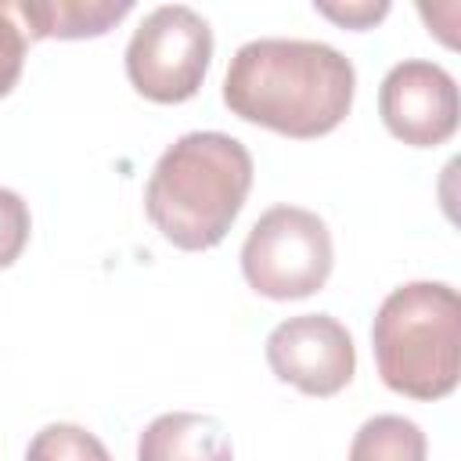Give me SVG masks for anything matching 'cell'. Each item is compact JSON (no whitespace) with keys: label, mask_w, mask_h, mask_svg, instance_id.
Segmentation results:
<instances>
[{"label":"cell","mask_w":461,"mask_h":461,"mask_svg":"<svg viewBox=\"0 0 461 461\" xmlns=\"http://www.w3.org/2000/svg\"><path fill=\"white\" fill-rule=\"evenodd\" d=\"M137 461H234L227 429L194 411H169L148 421L137 439Z\"/></svg>","instance_id":"cell-8"},{"label":"cell","mask_w":461,"mask_h":461,"mask_svg":"<svg viewBox=\"0 0 461 461\" xmlns=\"http://www.w3.org/2000/svg\"><path fill=\"white\" fill-rule=\"evenodd\" d=\"M331 230L303 205L267 209L241 245V274L249 288L277 303L321 292L331 277Z\"/></svg>","instance_id":"cell-4"},{"label":"cell","mask_w":461,"mask_h":461,"mask_svg":"<svg viewBox=\"0 0 461 461\" xmlns=\"http://www.w3.org/2000/svg\"><path fill=\"white\" fill-rule=\"evenodd\" d=\"M249 191V148L230 133L194 130L158 155L144 187V209L169 245L205 252L227 238Z\"/></svg>","instance_id":"cell-2"},{"label":"cell","mask_w":461,"mask_h":461,"mask_svg":"<svg viewBox=\"0 0 461 461\" xmlns=\"http://www.w3.org/2000/svg\"><path fill=\"white\" fill-rule=\"evenodd\" d=\"M25 461H112L108 447L72 421H50L43 425L25 450Z\"/></svg>","instance_id":"cell-11"},{"label":"cell","mask_w":461,"mask_h":461,"mask_svg":"<svg viewBox=\"0 0 461 461\" xmlns=\"http://www.w3.org/2000/svg\"><path fill=\"white\" fill-rule=\"evenodd\" d=\"M353 90V61L321 40H249L223 76V104L238 119L295 140L331 133L349 115Z\"/></svg>","instance_id":"cell-1"},{"label":"cell","mask_w":461,"mask_h":461,"mask_svg":"<svg viewBox=\"0 0 461 461\" xmlns=\"http://www.w3.org/2000/svg\"><path fill=\"white\" fill-rule=\"evenodd\" d=\"M425 454L429 439L421 425L403 414L367 418L349 443V461H425Z\"/></svg>","instance_id":"cell-10"},{"label":"cell","mask_w":461,"mask_h":461,"mask_svg":"<svg viewBox=\"0 0 461 461\" xmlns=\"http://www.w3.org/2000/svg\"><path fill=\"white\" fill-rule=\"evenodd\" d=\"M382 382L411 400H443L461 375V299L443 281L393 288L371 324Z\"/></svg>","instance_id":"cell-3"},{"label":"cell","mask_w":461,"mask_h":461,"mask_svg":"<svg viewBox=\"0 0 461 461\" xmlns=\"http://www.w3.org/2000/svg\"><path fill=\"white\" fill-rule=\"evenodd\" d=\"M133 11V0H22L14 14L32 40H86L104 36Z\"/></svg>","instance_id":"cell-9"},{"label":"cell","mask_w":461,"mask_h":461,"mask_svg":"<svg viewBox=\"0 0 461 461\" xmlns=\"http://www.w3.org/2000/svg\"><path fill=\"white\" fill-rule=\"evenodd\" d=\"M378 115L396 140L436 148L457 130V83L443 65L407 58L385 72L378 86Z\"/></svg>","instance_id":"cell-7"},{"label":"cell","mask_w":461,"mask_h":461,"mask_svg":"<svg viewBox=\"0 0 461 461\" xmlns=\"http://www.w3.org/2000/svg\"><path fill=\"white\" fill-rule=\"evenodd\" d=\"M313 11L342 29H371L389 14V0H313Z\"/></svg>","instance_id":"cell-14"},{"label":"cell","mask_w":461,"mask_h":461,"mask_svg":"<svg viewBox=\"0 0 461 461\" xmlns=\"http://www.w3.org/2000/svg\"><path fill=\"white\" fill-rule=\"evenodd\" d=\"M32 216L18 191L0 187V270H7L29 245Z\"/></svg>","instance_id":"cell-12"},{"label":"cell","mask_w":461,"mask_h":461,"mask_svg":"<svg viewBox=\"0 0 461 461\" xmlns=\"http://www.w3.org/2000/svg\"><path fill=\"white\" fill-rule=\"evenodd\" d=\"M25 47H29V36L18 25L14 4H0V97L14 90L25 65Z\"/></svg>","instance_id":"cell-13"},{"label":"cell","mask_w":461,"mask_h":461,"mask_svg":"<svg viewBox=\"0 0 461 461\" xmlns=\"http://www.w3.org/2000/svg\"><path fill=\"white\" fill-rule=\"evenodd\" d=\"M267 364L306 396H335L353 382L357 346L331 313H299L267 335Z\"/></svg>","instance_id":"cell-6"},{"label":"cell","mask_w":461,"mask_h":461,"mask_svg":"<svg viewBox=\"0 0 461 461\" xmlns=\"http://www.w3.org/2000/svg\"><path fill=\"white\" fill-rule=\"evenodd\" d=\"M212 58V29L187 4H162L126 43V76L155 104H180L198 94Z\"/></svg>","instance_id":"cell-5"}]
</instances>
